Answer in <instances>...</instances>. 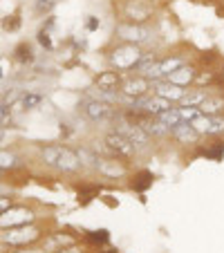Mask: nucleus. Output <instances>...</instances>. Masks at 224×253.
Instances as JSON below:
<instances>
[{"label":"nucleus","instance_id":"1","mask_svg":"<svg viewBox=\"0 0 224 253\" xmlns=\"http://www.w3.org/2000/svg\"><path fill=\"white\" fill-rule=\"evenodd\" d=\"M41 159H43L47 166L56 168L61 172H79L83 170L81 159H79L77 150L67 148V146H61V143H52V146H45L41 150Z\"/></svg>","mask_w":224,"mask_h":253},{"label":"nucleus","instance_id":"2","mask_svg":"<svg viewBox=\"0 0 224 253\" xmlns=\"http://www.w3.org/2000/svg\"><path fill=\"white\" fill-rule=\"evenodd\" d=\"M143 58V49L141 45H133V43H124V41H117L112 47L108 49V61L112 65V70L117 72H133L137 70L139 61Z\"/></svg>","mask_w":224,"mask_h":253},{"label":"nucleus","instance_id":"3","mask_svg":"<svg viewBox=\"0 0 224 253\" xmlns=\"http://www.w3.org/2000/svg\"><path fill=\"white\" fill-rule=\"evenodd\" d=\"M101 143H103V150H105V153L112 155V157L124 159L126 164L133 162V159L139 155V150L134 148L133 143H130V139L126 137V134H121L117 128L105 130L103 137H101Z\"/></svg>","mask_w":224,"mask_h":253},{"label":"nucleus","instance_id":"4","mask_svg":"<svg viewBox=\"0 0 224 253\" xmlns=\"http://www.w3.org/2000/svg\"><path fill=\"white\" fill-rule=\"evenodd\" d=\"M79 112H81L88 121H92V124H103V121L117 117L115 105L105 103V101H99V99H94V96H86V99L79 103Z\"/></svg>","mask_w":224,"mask_h":253},{"label":"nucleus","instance_id":"5","mask_svg":"<svg viewBox=\"0 0 224 253\" xmlns=\"http://www.w3.org/2000/svg\"><path fill=\"white\" fill-rule=\"evenodd\" d=\"M153 92V81H148L143 74H130V77H124V83L119 87V103H133L134 99H141V96L150 94Z\"/></svg>","mask_w":224,"mask_h":253},{"label":"nucleus","instance_id":"6","mask_svg":"<svg viewBox=\"0 0 224 253\" xmlns=\"http://www.w3.org/2000/svg\"><path fill=\"white\" fill-rule=\"evenodd\" d=\"M186 61H188V56H186V54H166V56L157 58V63H155V65L150 67L143 77H146L148 81H162V79L171 77L177 67L186 65Z\"/></svg>","mask_w":224,"mask_h":253},{"label":"nucleus","instance_id":"7","mask_svg":"<svg viewBox=\"0 0 224 253\" xmlns=\"http://www.w3.org/2000/svg\"><path fill=\"white\" fill-rule=\"evenodd\" d=\"M115 36H117V41H124V43L143 45L153 39V32L143 23H126V20H121L115 29Z\"/></svg>","mask_w":224,"mask_h":253},{"label":"nucleus","instance_id":"8","mask_svg":"<svg viewBox=\"0 0 224 253\" xmlns=\"http://www.w3.org/2000/svg\"><path fill=\"white\" fill-rule=\"evenodd\" d=\"M115 128L119 130L121 134H126V137L130 139V143H133L137 150H148L150 146H153V139H150V134L146 132L143 128H139L137 124H133V121H128L124 115L117 117L115 121Z\"/></svg>","mask_w":224,"mask_h":253},{"label":"nucleus","instance_id":"9","mask_svg":"<svg viewBox=\"0 0 224 253\" xmlns=\"http://www.w3.org/2000/svg\"><path fill=\"white\" fill-rule=\"evenodd\" d=\"M175 103H171L168 99H164V96H157V94H146L141 96V99H134L133 103H130V108L133 110H139V112H146V115H153V117H159L164 110H168V108H173Z\"/></svg>","mask_w":224,"mask_h":253},{"label":"nucleus","instance_id":"10","mask_svg":"<svg viewBox=\"0 0 224 253\" xmlns=\"http://www.w3.org/2000/svg\"><path fill=\"white\" fill-rule=\"evenodd\" d=\"M41 238V231L32 224L25 226H16V229H5L2 233V242L5 244H14V247H25V244H32Z\"/></svg>","mask_w":224,"mask_h":253},{"label":"nucleus","instance_id":"11","mask_svg":"<svg viewBox=\"0 0 224 253\" xmlns=\"http://www.w3.org/2000/svg\"><path fill=\"white\" fill-rule=\"evenodd\" d=\"M191 124L202 137H222L224 134V115H200Z\"/></svg>","mask_w":224,"mask_h":253},{"label":"nucleus","instance_id":"12","mask_svg":"<svg viewBox=\"0 0 224 253\" xmlns=\"http://www.w3.org/2000/svg\"><path fill=\"white\" fill-rule=\"evenodd\" d=\"M153 18V2L148 0H128L124 9V18L126 23H146Z\"/></svg>","mask_w":224,"mask_h":253},{"label":"nucleus","instance_id":"13","mask_svg":"<svg viewBox=\"0 0 224 253\" xmlns=\"http://www.w3.org/2000/svg\"><path fill=\"white\" fill-rule=\"evenodd\" d=\"M34 222V213L25 206H11L0 215V229H16V226H25Z\"/></svg>","mask_w":224,"mask_h":253},{"label":"nucleus","instance_id":"14","mask_svg":"<svg viewBox=\"0 0 224 253\" xmlns=\"http://www.w3.org/2000/svg\"><path fill=\"white\" fill-rule=\"evenodd\" d=\"M96 170H99V175L105 177V179H121V177L128 172V164L119 157H112V155H105V157L99 155Z\"/></svg>","mask_w":224,"mask_h":253},{"label":"nucleus","instance_id":"15","mask_svg":"<svg viewBox=\"0 0 224 253\" xmlns=\"http://www.w3.org/2000/svg\"><path fill=\"white\" fill-rule=\"evenodd\" d=\"M186 90H188V87L175 85V83H171L168 79H162V81H153V94L164 96V99H168L171 103H179V101L184 99Z\"/></svg>","mask_w":224,"mask_h":253},{"label":"nucleus","instance_id":"16","mask_svg":"<svg viewBox=\"0 0 224 253\" xmlns=\"http://www.w3.org/2000/svg\"><path fill=\"white\" fill-rule=\"evenodd\" d=\"M121 83H124V74L117 70H105V72H99L94 77V87L96 90H108V92H119Z\"/></svg>","mask_w":224,"mask_h":253},{"label":"nucleus","instance_id":"17","mask_svg":"<svg viewBox=\"0 0 224 253\" xmlns=\"http://www.w3.org/2000/svg\"><path fill=\"white\" fill-rule=\"evenodd\" d=\"M171 137L175 139L177 143H181V146H193V143L200 141L202 134L195 130V126L188 124V121H181L179 126H175V128H171Z\"/></svg>","mask_w":224,"mask_h":253},{"label":"nucleus","instance_id":"18","mask_svg":"<svg viewBox=\"0 0 224 253\" xmlns=\"http://www.w3.org/2000/svg\"><path fill=\"white\" fill-rule=\"evenodd\" d=\"M168 81L171 83H175V85H181V87H188V85H193V83L197 81V70L193 65H181V67H177L175 72H173L171 77H168Z\"/></svg>","mask_w":224,"mask_h":253},{"label":"nucleus","instance_id":"19","mask_svg":"<svg viewBox=\"0 0 224 253\" xmlns=\"http://www.w3.org/2000/svg\"><path fill=\"white\" fill-rule=\"evenodd\" d=\"M206 96H209V90H206V87H200V85L188 87L186 94H184V99H181L177 105H184V108H200L202 101H204Z\"/></svg>","mask_w":224,"mask_h":253},{"label":"nucleus","instance_id":"20","mask_svg":"<svg viewBox=\"0 0 224 253\" xmlns=\"http://www.w3.org/2000/svg\"><path fill=\"white\" fill-rule=\"evenodd\" d=\"M202 115H224V94H211L200 105Z\"/></svg>","mask_w":224,"mask_h":253},{"label":"nucleus","instance_id":"21","mask_svg":"<svg viewBox=\"0 0 224 253\" xmlns=\"http://www.w3.org/2000/svg\"><path fill=\"white\" fill-rule=\"evenodd\" d=\"M79 159H81V166L83 168H92V170H96V164H99V153L96 150H92L90 146H83V148L77 150Z\"/></svg>","mask_w":224,"mask_h":253},{"label":"nucleus","instance_id":"22","mask_svg":"<svg viewBox=\"0 0 224 253\" xmlns=\"http://www.w3.org/2000/svg\"><path fill=\"white\" fill-rule=\"evenodd\" d=\"M157 119L162 121V124L166 126L168 130L175 128V126H179L181 121H184V119H181V115H179V108H175V105H173V108H168V110H164L162 115L157 117Z\"/></svg>","mask_w":224,"mask_h":253},{"label":"nucleus","instance_id":"23","mask_svg":"<svg viewBox=\"0 0 224 253\" xmlns=\"http://www.w3.org/2000/svg\"><path fill=\"white\" fill-rule=\"evenodd\" d=\"M153 179H155L153 172L139 170V172H134V175H133V188L141 193V191H146L148 186H153Z\"/></svg>","mask_w":224,"mask_h":253},{"label":"nucleus","instance_id":"24","mask_svg":"<svg viewBox=\"0 0 224 253\" xmlns=\"http://www.w3.org/2000/svg\"><path fill=\"white\" fill-rule=\"evenodd\" d=\"M41 103H43V94H39V92H27V94H23L18 101L20 110H36Z\"/></svg>","mask_w":224,"mask_h":253},{"label":"nucleus","instance_id":"25","mask_svg":"<svg viewBox=\"0 0 224 253\" xmlns=\"http://www.w3.org/2000/svg\"><path fill=\"white\" fill-rule=\"evenodd\" d=\"M16 58H18L20 63H29V61H34V52H32V47H29L27 43H20L18 47H16Z\"/></svg>","mask_w":224,"mask_h":253},{"label":"nucleus","instance_id":"26","mask_svg":"<svg viewBox=\"0 0 224 253\" xmlns=\"http://www.w3.org/2000/svg\"><path fill=\"white\" fill-rule=\"evenodd\" d=\"M88 240H90L92 244H108V242H110V233H108L105 229L92 231V233H88Z\"/></svg>","mask_w":224,"mask_h":253},{"label":"nucleus","instance_id":"27","mask_svg":"<svg viewBox=\"0 0 224 253\" xmlns=\"http://www.w3.org/2000/svg\"><path fill=\"white\" fill-rule=\"evenodd\" d=\"M177 108H179V115H181V119H184V121H188V124H191V121H195L197 117L202 115V112H200V108H184V105H177Z\"/></svg>","mask_w":224,"mask_h":253},{"label":"nucleus","instance_id":"28","mask_svg":"<svg viewBox=\"0 0 224 253\" xmlns=\"http://www.w3.org/2000/svg\"><path fill=\"white\" fill-rule=\"evenodd\" d=\"M14 164H16V157L9 150H0V170H2V168H11Z\"/></svg>","mask_w":224,"mask_h":253},{"label":"nucleus","instance_id":"29","mask_svg":"<svg viewBox=\"0 0 224 253\" xmlns=\"http://www.w3.org/2000/svg\"><path fill=\"white\" fill-rule=\"evenodd\" d=\"M18 25H20L18 16H7V18L2 20V27H5L7 32H14V29H18Z\"/></svg>","mask_w":224,"mask_h":253},{"label":"nucleus","instance_id":"30","mask_svg":"<svg viewBox=\"0 0 224 253\" xmlns=\"http://www.w3.org/2000/svg\"><path fill=\"white\" fill-rule=\"evenodd\" d=\"M9 117H11V105L9 103H0V124L9 121Z\"/></svg>","mask_w":224,"mask_h":253},{"label":"nucleus","instance_id":"31","mask_svg":"<svg viewBox=\"0 0 224 253\" xmlns=\"http://www.w3.org/2000/svg\"><path fill=\"white\" fill-rule=\"evenodd\" d=\"M39 43L43 45V47L52 49V39H49V34L45 32V29H41V32H39Z\"/></svg>","mask_w":224,"mask_h":253},{"label":"nucleus","instance_id":"32","mask_svg":"<svg viewBox=\"0 0 224 253\" xmlns=\"http://www.w3.org/2000/svg\"><path fill=\"white\" fill-rule=\"evenodd\" d=\"M11 206H14V200H11V197H2V195H0V215L5 213L7 209H11Z\"/></svg>","mask_w":224,"mask_h":253},{"label":"nucleus","instance_id":"33","mask_svg":"<svg viewBox=\"0 0 224 253\" xmlns=\"http://www.w3.org/2000/svg\"><path fill=\"white\" fill-rule=\"evenodd\" d=\"M88 29H90V32H94V29H99V18H96V16H90V18H88Z\"/></svg>","mask_w":224,"mask_h":253},{"label":"nucleus","instance_id":"34","mask_svg":"<svg viewBox=\"0 0 224 253\" xmlns=\"http://www.w3.org/2000/svg\"><path fill=\"white\" fill-rule=\"evenodd\" d=\"M56 253H83V249L81 247H74V244H72V247H65V249H58Z\"/></svg>","mask_w":224,"mask_h":253},{"label":"nucleus","instance_id":"35","mask_svg":"<svg viewBox=\"0 0 224 253\" xmlns=\"http://www.w3.org/2000/svg\"><path fill=\"white\" fill-rule=\"evenodd\" d=\"M52 2H54V0H36V9H39V11H45L49 5H52Z\"/></svg>","mask_w":224,"mask_h":253},{"label":"nucleus","instance_id":"36","mask_svg":"<svg viewBox=\"0 0 224 253\" xmlns=\"http://www.w3.org/2000/svg\"><path fill=\"white\" fill-rule=\"evenodd\" d=\"M0 77H2V67H0Z\"/></svg>","mask_w":224,"mask_h":253},{"label":"nucleus","instance_id":"37","mask_svg":"<svg viewBox=\"0 0 224 253\" xmlns=\"http://www.w3.org/2000/svg\"><path fill=\"white\" fill-rule=\"evenodd\" d=\"M0 141H2V132H0Z\"/></svg>","mask_w":224,"mask_h":253}]
</instances>
